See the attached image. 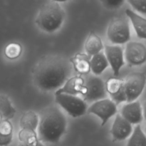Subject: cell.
<instances>
[{"label": "cell", "mask_w": 146, "mask_h": 146, "mask_svg": "<svg viewBox=\"0 0 146 146\" xmlns=\"http://www.w3.org/2000/svg\"><path fill=\"white\" fill-rule=\"evenodd\" d=\"M72 72L70 61L62 57L50 56L41 58L35 67L33 80L41 91H55L61 88Z\"/></svg>", "instance_id": "obj_1"}, {"label": "cell", "mask_w": 146, "mask_h": 146, "mask_svg": "<svg viewBox=\"0 0 146 146\" xmlns=\"http://www.w3.org/2000/svg\"><path fill=\"white\" fill-rule=\"evenodd\" d=\"M65 115L57 107L51 106L42 111L38 121V138L42 143H56L66 129Z\"/></svg>", "instance_id": "obj_2"}, {"label": "cell", "mask_w": 146, "mask_h": 146, "mask_svg": "<svg viewBox=\"0 0 146 146\" xmlns=\"http://www.w3.org/2000/svg\"><path fill=\"white\" fill-rule=\"evenodd\" d=\"M65 19V13L57 2H50L43 6L40 9L36 24L42 31L52 33L62 25Z\"/></svg>", "instance_id": "obj_3"}, {"label": "cell", "mask_w": 146, "mask_h": 146, "mask_svg": "<svg viewBox=\"0 0 146 146\" xmlns=\"http://www.w3.org/2000/svg\"><path fill=\"white\" fill-rule=\"evenodd\" d=\"M55 101L68 114L74 118L82 116L87 112L86 101L78 96L66 94H55Z\"/></svg>", "instance_id": "obj_4"}, {"label": "cell", "mask_w": 146, "mask_h": 146, "mask_svg": "<svg viewBox=\"0 0 146 146\" xmlns=\"http://www.w3.org/2000/svg\"><path fill=\"white\" fill-rule=\"evenodd\" d=\"M107 36L111 43L114 44H123L131 39V30L126 19H113L107 30Z\"/></svg>", "instance_id": "obj_5"}, {"label": "cell", "mask_w": 146, "mask_h": 146, "mask_svg": "<svg viewBox=\"0 0 146 146\" xmlns=\"http://www.w3.org/2000/svg\"><path fill=\"white\" fill-rule=\"evenodd\" d=\"M146 78L143 73H133L128 75L124 81L126 102L135 101L143 91Z\"/></svg>", "instance_id": "obj_6"}, {"label": "cell", "mask_w": 146, "mask_h": 146, "mask_svg": "<svg viewBox=\"0 0 146 146\" xmlns=\"http://www.w3.org/2000/svg\"><path fill=\"white\" fill-rule=\"evenodd\" d=\"M84 85L86 87V93L84 101H96L106 97V90L104 81L97 76L88 75L84 78Z\"/></svg>", "instance_id": "obj_7"}, {"label": "cell", "mask_w": 146, "mask_h": 146, "mask_svg": "<svg viewBox=\"0 0 146 146\" xmlns=\"http://www.w3.org/2000/svg\"><path fill=\"white\" fill-rule=\"evenodd\" d=\"M87 112L97 115L101 120V125L104 126L111 117L117 113L118 108L115 102L105 98L96 101L87 108Z\"/></svg>", "instance_id": "obj_8"}, {"label": "cell", "mask_w": 146, "mask_h": 146, "mask_svg": "<svg viewBox=\"0 0 146 146\" xmlns=\"http://www.w3.org/2000/svg\"><path fill=\"white\" fill-rule=\"evenodd\" d=\"M125 58L131 66H140L146 61V48L142 43L136 41L127 42Z\"/></svg>", "instance_id": "obj_9"}, {"label": "cell", "mask_w": 146, "mask_h": 146, "mask_svg": "<svg viewBox=\"0 0 146 146\" xmlns=\"http://www.w3.org/2000/svg\"><path fill=\"white\" fill-rule=\"evenodd\" d=\"M104 48L108 64L112 68L113 75L117 76L119 74L121 68L125 65L123 50L118 45H106Z\"/></svg>", "instance_id": "obj_10"}, {"label": "cell", "mask_w": 146, "mask_h": 146, "mask_svg": "<svg viewBox=\"0 0 146 146\" xmlns=\"http://www.w3.org/2000/svg\"><path fill=\"white\" fill-rule=\"evenodd\" d=\"M106 92L109 94L112 101L117 106L121 103L126 102L124 81L120 78H111L105 84Z\"/></svg>", "instance_id": "obj_11"}, {"label": "cell", "mask_w": 146, "mask_h": 146, "mask_svg": "<svg viewBox=\"0 0 146 146\" xmlns=\"http://www.w3.org/2000/svg\"><path fill=\"white\" fill-rule=\"evenodd\" d=\"M132 131V124L123 118L121 114H117L111 131L113 141L125 140L131 135Z\"/></svg>", "instance_id": "obj_12"}, {"label": "cell", "mask_w": 146, "mask_h": 146, "mask_svg": "<svg viewBox=\"0 0 146 146\" xmlns=\"http://www.w3.org/2000/svg\"><path fill=\"white\" fill-rule=\"evenodd\" d=\"M86 93L84 78L81 76L69 77L64 85L56 90L55 94H66L70 95L84 96Z\"/></svg>", "instance_id": "obj_13"}, {"label": "cell", "mask_w": 146, "mask_h": 146, "mask_svg": "<svg viewBox=\"0 0 146 146\" xmlns=\"http://www.w3.org/2000/svg\"><path fill=\"white\" fill-rule=\"evenodd\" d=\"M120 114L131 124L138 125L143 120L142 107L139 101H134L124 105Z\"/></svg>", "instance_id": "obj_14"}, {"label": "cell", "mask_w": 146, "mask_h": 146, "mask_svg": "<svg viewBox=\"0 0 146 146\" xmlns=\"http://www.w3.org/2000/svg\"><path fill=\"white\" fill-rule=\"evenodd\" d=\"M90 58L87 54L78 53L70 58V63L76 72L80 75H87L91 71Z\"/></svg>", "instance_id": "obj_15"}, {"label": "cell", "mask_w": 146, "mask_h": 146, "mask_svg": "<svg viewBox=\"0 0 146 146\" xmlns=\"http://www.w3.org/2000/svg\"><path fill=\"white\" fill-rule=\"evenodd\" d=\"M125 14L131 20L134 29L138 38L145 39L146 38V19L133 10L127 9Z\"/></svg>", "instance_id": "obj_16"}, {"label": "cell", "mask_w": 146, "mask_h": 146, "mask_svg": "<svg viewBox=\"0 0 146 146\" xmlns=\"http://www.w3.org/2000/svg\"><path fill=\"white\" fill-rule=\"evenodd\" d=\"M18 146H44L39 141L36 131L21 129L19 133Z\"/></svg>", "instance_id": "obj_17"}, {"label": "cell", "mask_w": 146, "mask_h": 146, "mask_svg": "<svg viewBox=\"0 0 146 146\" xmlns=\"http://www.w3.org/2000/svg\"><path fill=\"white\" fill-rule=\"evenodd\" d=\"M90 65L91 71L96 76L101 75L108 67V61L106 59L105 54L102 51L90 58Z\"/></svg>", "instance_id": "obj_18"}, {"label": "cell", "mask_w": 146, "mask_h": 146, "mask_svg": "<svg viewBox=\"0 0 146 146\" xmlns=\"http://www.w3.org/2000/svg\"><path fill=\"white\" fill-rule=\"evenodd\" d=\"M84 47L86 54L90 57L101 52L104 48L101 38L94 32H91L89 34L86 41Z\"/></svg>", "instance_id": "obj_19"}, {"label": "cell", "mask_w": 146, "mask_h": 146, "mask_svg": "<svg viewBox=\"0 0 146 146\" xmlns=\"http://www.w3.org/2000/svg\"><path fill=\"white\" fill-rule=\"evenodd\" d=\"M39 118L38 115L34 111H28L21 115L20 119V127L21 129L29 130L36 131L38 125Z\"/></svg>", "instance_id": "obj_20"}, {"label": "cell", "mask_w": 146, "mask_h": 146, "mask_svg": "<svg viewBox=\"0 0 146 146\" xmlns=\"http://www.w3.org/2000/svg\"><path fill=\"white\" fill-rule=\"evenodd\" d=\"M13 126L9 120L3 119L0 123V146H7L12 141Z\"/></svg>", "instance_id": "obj_21"}, {"label": "cell", "mask_w": 146, "mask_h": 146, "mask_svg": "<svg viewBox=\"0 0 146 146\" xmlns=\"http://www.w3.org/2000/svg\"><path fill=\"white\" fill-rule=\"evenodd\" d=\"M16 113L15 108L6 95L0 94V114L3 119L10 120Z\"/></svg>", "instance_id": "obj_22"}, {"label": "cell", "mask_w": 146, "mask_h": 146, "mask_svg": "<svg viewBox=\"0 0 146 146\" xmlns=\"http://www.w3.org/2000/svg\"><path fill=\"white\" fill-rule=\"evenodd\" d=\"M127 146H146V137L139 124L136 125L128 141Z\"/></svg>", "instance_id": "obj_23"}, {"label": "cell", "mask_w": 146, "mask_h": 146, "mask_svg": "<svg viewBox=\"0 0 146 146\" xmlns=\"http://www.w3.org/2000/svg\"><path fill=\"white\" fill-rule=\"evenodd\" d=\"M22 51L21 45L17 43H10L4 48V54L9 59H16L20 56Z\"/></svg>", "instance_id": "obj_24"}, {"label": "cell", "mask_w": 146, "mask_h": 146, "mask_svg": "<svg viewBox=\"0 0 146 146\" xmlns=\"http://www.w3.org/2000/svg\"><path fill=\"white\" fill-rule=\"evenodd\" d=\"M131 7L141 14H146V0H128Z\"/></svg>", "instance_id": "obj_25"}, {"label": "cell", "mask_w": 146, "mask_h": 146, "mask_svg": "<svg viewBox=\"0 0 146 146\" xmlns=\"http://www.w3.org/2000/svg\"><path fill=\"white\" fill-rule=\"evenodd\" d=\"M101 4L108 9H117L123 4L125 0H99Z\"/></svg>", "instance_id": "obj_26"}, {"label": "cell", "mask_w": 146, "mask_h": 146, "mask_svg": "<svg viewBox=\"0 0 146 146\" xmlns=\"http://www.w3.org/2000/svg\"><path fill=\"white\" fill-rule=\"evenodd\" d=\"M54 2H65V1H68V0H53Z\"/></svg>", "instance_id": "obj_27"}, {"label": "cell", "mask_w": 146, "mask_h": 146, "mask_svg": "<svg viewBox=\"0 0 146 146\" xmlns=\"http://www.w3.org/2000/svg\"><path fill=\"white\" fill-rule=\"evenodd\" d=\"M3 120V118H2V116H1V114H0V123H1V121H2Z\"/></svg>", "instance_id": "obj_28"}]
</instances>
